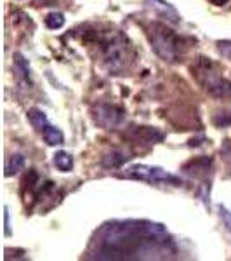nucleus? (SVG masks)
Returning a JSON list of instances; mask_svg holds the SVG:
<instances>
[{
	"label": "nucleus",
	"instance_id": "obj_3",
	"mask_svg": "<svg viewBox=\"0 0 231 261\" xmlns=\"http://www.w3.org/2000/svg\"><path fill=\"white\" fill-rule=\"evenodd\" d=\"M120 178H127V179H139L146 181L151 185H174V187H181L183 179L178 176L170 174L162 167L157 166H146V164H136L131 166L127 169H124V172H120Z\"/></svg>",
	"mask_w": 231,
	"mask_h": 261
},
{
	"label": "nucleus",
	"instance_id": "obj_4",
	"mask_svg": "<svg viewBox=\"0 0 231 261\" xmlns=\"http://www.w3.org/2000/svg\"><path fill=\"white\" fill-rule=\"evenodd\" d=\"M104 61H106L108 70L113 73H119L125 68V61L129 60L127 56V45L122 37H115L111 40L104 42Z\"/></svg>",
	"mask_w": 231,
	"mask_h": 261
},
{
	"label": "nucleus",
	"instance_id": "obj_6",
	"mask_svg": "<svg viewBox=\"0 0 231 261\" xmlns=\"http://www.w3.org/2000/svg\"><path fill=\"white\" fill-rule=\"evenodd\" d=\"M207 91L216 98H231V82L221 77L211 79L207 84Z\"/></svg>",
	"mask_w": 231,
	"mask_h": 261
},
{
	"label": "nucleus",
	"instance_id": "obj_11",
	"mask_svg": "<svg viewBox=\"0 0 231 261\" xmlns=\"http://www.w3.org/2000/svg\"><path fill=\"white\" fill-rule=\"evenodd\" d=\"M14 70L24 82H30V65H28V60L21 53L14 54Z\"/></svg>",
	"mask_w": 231,
	"mask_h": 261
},
{
	"label": "nucleus",
	"instance_id": "obj_7",
	"mask_svg": "<svg viewBox=\"0 0 231 261\" xmlns=\"http://www.w3.org/2000/svg\"><path fill=\"white\" fill-rule=\"evenodd\" d=\"M131 159V153L124 150H113L110 153H106L103 157V166L106 169H117V167H122L125 162Z\"/></svg>",
	"mask_w": 231,
	"mask_h": 261
},
{
	"label": "nucleus",
	"instance_id": "obj_8",
	"mask_svg": "<svg viewBox=\"0 0 231 261\" xmlns=\"http://www.w3.org/2000/svg\"><path fill=\"white\" fill-rule=\"evenodd\" d=\"M148 2L155 11L160 12L163 18H167L169 21H172V23H179L178 11H176L169 2H165V0H148Z\"/></svg>",
	"mask_w": 231,
	"mask_h": 261
},
{
	"label": "nucleus",
	"instance_id": "obj_20",
	"mask_svg": "<svg viewBox=\"0 0 231 261\" xmlns=\"http://www.w3.org/2000/svg\"><path fill=\"white\" fill-rule=\"evenodd\" d=\"M4 223H6V235H11V228H9V207H4Z\"/></svg>",
	"mask_w": 231,
	"mask_h": 261
},
{
	"label": "nucleus",
	"instance_id": "obj_12",
	"mask_svg": "<svg viewBox=\"0 0 231 261\" xmlns=\"http://www.w3.org/2000/svg\"><path fill=\"white\" fill-rule=\"evenodd\" d=\"M211 164H212V159L209 157H201V159H196V161H191L190 164H186L184 171H188L190 174H201V172H207L211 169Z\"/></svg>",
	"mask_w": 231,
	"mask_h": 261
},
{
	"label": "nucleus",
	"instance_id": "obj_15",
	"mask_svg": "<svg viewBox=\"0 0 231 261\" xmlns=\"http://www.w3.org/2000/svg\"><path fill=\"white\" fill-rule=\"evenodd\" d=\"M136 136L141 138V140L146 143H157V141L163 140V134L158 133L157 129H151V127H137Z\"/></svg>",
	"mask_w": 231,
	"mask_h": 261
},
{
	"label": "nucleus",
	"instance_id": "obj_5",
	"mask_svg": "<svg viewBox=\"0 0 231 261\" xmlns=\"http://www.w3.org/2000/svg\"><path fill=\"white\" fill-rule=\"evenodd\" d=\"M92 115H94L96 125H99L103 129H115L124 124L125 120V112L120 107H117V105L108 103L98 105L94 108V112H92Z\"/></svg>",
	"mask_w": 231,
	"mask_h": 261
},
{
	"label": "nucleus",
	"instance_id": "obj_9",
	"mask_svg": "<svg viewBox=\"0 0 231 261\" xmlns=\"http://www.w3.org/2000/svg\"><path fill=\"white\" fill-rule=\"evenodd\" d=\"M42 136H44V140L49 146H57L65 143V134H63V130L60 127H56V125L49 124L47 127L42 130Z\"/></svg>",
	"mask_w": 231,
	"mask_h": 261
},
{
	"label": "nucleus",
	"instance_id": "obj_1",
	"mask_svg": "<svg viewBox=\"0 0 231 261\" xmlns=\"http://www.w3.org/2000/svg\"><path fill=\"white\" fill-rule=\"evenodd\" d=\"M169 231L153 221H111L99 228L92 241L96 259H148L174 252Z\"/></svg>",
	"mask_w": 231,
	"mask_h": 261
},
{
	"label": "nucleus",
	"instance_id": "obj_21",
	"mask_svg": "<svg viewBox=\"0 0 231 261\" xmlns=\"http://www.w3.org/2000/svg\"><path fill=\"white\" fill-rule=\"evenodd\" d=\"M214 6H224V4H228V0H211Z\"/></svg>",
	"mask_w": 231,
	"mask_h": 261
},
{
	"label": "nucleus",
	"instance_id": "obj_14",
	"mask_svg": "<svg viewBox=\"0 0 231 261\" xmlns=\"http://www.w3.org/2000/svg\"><path fill=\"white\" fill-rule=\"evenodd\" d=\"M54 166L57 167L61 172H70L73 169V157L68 153V151H57L54 155Z\"/></svg>",
	"mask_w": 231,
	"mask_h": 261
},
{
	"label": "nucleus",
	"instance_id": "obj_16",
	"mask_svg": "<svg viewBox=\"0 0 231 261\" xmlns=\"http://www.w3.org/2000/svg\"><path fill=\"white\" fill-rule=\"evenodd\" d=\"M45 27L49 30H60V28L65 27V16L61 12H49L45 16Z\"/></svg>",
	"mask_w": 231,
	"mask_h": 261
},
{
	"label": "nucleus",
	"instance_id": "obj_10",
	"mask_svg": "<svg viewBox=\"0 0 231 261\" xmlns=\"http://www.w3.org/2000/svg\"><path fill=\"white\" fill-rule=\"evenodd\" d=\"M28 119H30V124L33 125V127H35L37 130H40V133L49 125L47 115H45L40 108H30V112H28Z\"/></svg>",
	"mask_w": 231,
	"mask_h": 261
},
{
	"label": "nucleus",
	"instance_id": "obj_13",
	"mask_svg": "<svg viewBox=\"0 0 231 261\" xmlns=\"http://www.w3.org/2000/svg\"><path fill=\"white\" fill-rule=\"evenodd\" d=\"M24 166H26V161H24L23 155H21V153H14L9 159V161H7V164H6V176L9 178V176L18 174L19 171L24 169Z\"/></svg>",
	"mask_w": 231,
	"mask_h": 261
},
{
	"label": "nucleus",
	"instance_id": "obj_19",
	"mask_svg": "<svg viewBox=\"0 0 231 261\" xmlns=\"http://www.w3.org/2000/svg\"><path fill=\"white\" fill-rule=\"evenodd\" d=\"M221 218H222V221H224L226 228L231 231V213L228 211V209L221 207Z\"/></svg>",
	"mask_w": 231,
	"mask_h": 261
},
{
	"label": "nucleus",
	"instance_id": "obj_18",
	"mask_svg": "<svg viewBox=\"0 0 231 261\" xmlns=\"http://www.w3.org/2000/svg\"><path fill=\"white\" fill-rule=\"evenodd\" d=\"M217 45H219V53L222 54V56H226L231 60V40H222Z\"/></svg>",
	"mask_w": 231,
	"mask_h": 261
},
{
	"label": "nucleus",
	"instance_id": "obj_2",
	"mask_svg": "<svg viewBox=\"0 0 231 261\" xmlns=\"http://www.w3.org/2000/svg\"><path fill=\"white\" fill-rule=\"evenodd\" d=\"M150 42H151V47L157 53V56L167 63H176L181 58L183 50L186 49L181 37L176 35L170 28H167L162 23H155L151 27Z\"/></svg>",
	"mask_w": 231,
	"mask_h": 261
},
{
	"label": "nucleus",
	"instance_id": "obj_17",
	"mask_svg": "<svg viewBox=\"0 0 231 261\" xmlns=\"http://www.w3.org/2000/svg\"><path fill=\"white\" fill-rule=\"evenodd\" d=\"M214 124H216L217 127H226V125H231V112L216 115V117H214Z\"/></svg>",
	"mask_w": 231,
	"mask_h": 261
}]
</instances>
